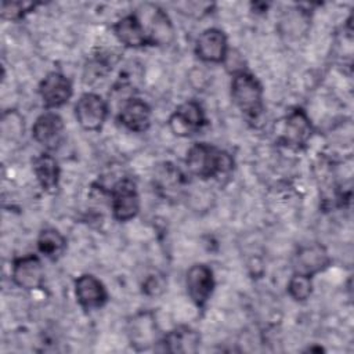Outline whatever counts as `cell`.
Here are the masks:
<instances>
[{"mask_svg":"<svg viewBox=\"0 0 354 354\" xmlns=\"http://www.w3.org/2000/svg\"><path fill=\"white\" fill-rule=\"evenodd\" d=\"M314 134V126L308 113L301 106L292 108L281 120L277 144L290 149H304Z\"/></svg>","mask_w":354,"mask_h":354,"instance_id":"3957f363","label":"cell"},{"mask_svg":"<svg viewBox=\"0 0 354 354\" xmlns=\"http://www.w3.org/2000/svg\"><path fill=\"white\" fill-rule=\"evenodd\" d=\"M112 217L119 223H127L137 217L141 209V199L136 183L123 177L109 189Z\"/></svg>","mask_w":354,"mask_h":354,"instance_id":"277c9868","label":"cell"},{"mask_svg":"<svg viewBox=\"0 0 354 354\" xmlns=\"http://www.w3.org/2000/svg\"><path fill=\"white\" fill-rule=\"evenodd\" d=\"M332 263L328 249L318 242L306 243L299 246L293 254L292 267L293 272L303 274L314 278L317 274L325 271Z\"/></svg>","mask_w":354,"mask_h":354,"instance_id":"7c38bea8","label":"cell"},{"mask_svg":"<svg viewBox=\"0 0 354 354\" xmlns=\"http://www.w3.org/2000/svg\"><path fill=\"white\" fill-rule=\"evenodd\" d=\"M144 7L148 12L147 18L141 22L145 28L151 47L171 44L176 39V30L167 12L155 4H145Z\"/></svg>","mask_w":354,"mask_h":354,"instance_id":"4fadbf2b","label":"cell"},{"mask_svg":"<svg viewBox=\"0 0 354 354\" xmlns=\"http://www.w3.org/2000/svg\"><path fill=\"white\" fill-rule=\"evenodd\" d=\"M127 336L130 346L137 350H148L149 347H155L159 340L156 332V321L151 311L136 314L127 325Z\"/></svg>","mask_w":354,"mask_h":354,"instance_id":"ac0fdd59","label":"cell"},{"mask_svg":"<svg viewBox=\"0 0 354 354\" xmlns=\"http://www.w3.org/2000/svg\"><path fill=\"white\" fill-rule=\"evenodd\" d=\"M37 93L46 111H54L69 102L73 95V84L62 72L53 71L41 79Z\"/></svg>","mask_w":354,"mask_h":354,"instance_id":"ba28073f","label":"cell"},{"mask_svg":"<svg viewBox=\"0 0 354 354\" xmlns=\"http://www.w3.org/2000/svg\"><path fill=\"white\" fill-rule=\"evenodd\" d=\"M216 288L213 270L203 263L192 264L185 272V289L196 308H206Z\"/></svg>","mask_w":354,"mask_h":354,"instance_id":"52a82bcc","label":"cell"},{"mask_svg":"<svg viewBox=\"0 0 354 354\" xmlns=\"http://www.w3.org/2000/svg\"><path fill=\"white\" fill-rule=\"evenodd\" d=\"M66 238L54 227L43 228L36 239L37 252L50 261L59 260L66 250Z\"/></svg>","mask_w":354,"mask_h":354,"instance_id":"ffe728a7","label":"cell"},{"mask_svg":"<svg viewBox=\"0 0 354 354\" xmlns=\"http://www.w3.org/2000/svg\"><path fill=\"white\" fill-rule=\"evenodd\" d=\"M11 279L15 286L24 290H36L44 283V266L39 254L15 257L11 264Z\"/></svg>","mask_w":354,"mask_h":354,"instance_id":"30bf717a","label":"cell"},{"mask_svg":"<svg viewBox=\"0 0 354 354\" xmlns=\"http://www.w3.org/2000/svg\"><path fill=\"white\" fill-rule=\"evenodd\" d=\"M286 292L297 303L307 301L313 295V278L293 272L288 281Z\"/></svg>","mask_w":354,"mask_h":354,"instance_id":"44dd1931","label":"cell"},{"mask_svg":"<svg viewBox=\"0 0 354 354\" xmlns=\"http://www.w3.org/2000/svg\"><path fill=\"white\" fill-rule=\"evenodd\" d=\"M194 53L202 62L224 64L230 53L228 37L218 28H207L196 37Z\"/></svg>","mask_w":354,"mask_h":354,"instance_id":"9c48e42d","label":"cell"},{"mask_svg":"<svg viewBox=\"0 0 354 354\" xmlns=\"http://www.w3.org/2000/svg\"><path fill=\"white\" fill-rule=\"evenodd\" d=\"M24 130H25L24 116L18 111L8 109L3 112L1 131L4 138L10 141H15L24 136Z\"/></svg>","mask_w":354,"mask_h":354,"instance_id":"7402d4cb","label":"cell"},{"mask_svg":"<svg viewBox=\"0 0 354 354\" xmlns=\"http://www.w3.org/2000/svg\"><path fill=\"white\" fill-rule=\"evenodd\" d=\"M65 131V123L61 115L54 111H46L36 118L32 126V138L48 151L58 148Z\"/></svg>","mask_w":354,"mask_h":354,"instance_id":"5bb4252c","label":"cell"},{"mask_svg":"<svg viewBox=\"0 0 354 354\" xmlns=\"http://www.w3.org/2000/svg\"><path fill=\"white\" fill-rule=\"evenodd\" d=\"M116 119L131 133H145L151 127L152 109L147 101L131 97L122 104Z\"/></svg>","mask_w":354,"mask_h":354,"instance_id":"2e32d148","label":"cell"},{"mask_svg":"<svg viewBox=\"0 0 354 354\" xmlns=\"http://www.w3.org/2000/svg\"><path fill=\"white\" fill-rule=\"evenodd\" d=\"M166 279L163 274H149L142 282V293L147 296L162 295L166 289Z\"/></svg>","mask_w":354,"mask_h":354,"instance_id":"cb8c5ba5","label":"cell"},{"mask_svg":"<svg viewBox=\"0 0 354 354\" xmlns=\"http://www.w3.org/2000/svg\"><path fill=\"white\" fill-rule=\"evenodd\" d=\"M205 109L196 100H187L180 104L169 116L167 126L176 137H191L207 126Z\"/></svg>","mask_w":354,"mask_h":354,"instance_id":"5b68a950","label":"cell"},{"mask_svg":"<svg viewBox=\"0 0 354 354\" xmlns=\"http://www.w3.org/2000/svg\"><path fill=\"white\" fill-rule=\"evenodd\" d=\"M40 3L32 1H3L1 3V18L7 21L24 19L28 14L35 11Z\"/></svg>","mask_w":354,"mask_h":354,"instance_id":"603a6c76","label":"cell"},{"mask_svg":"<svg viewBox=\"0 0 354 354\" xmlns=\"http://www.w3.org/2000/svg\"><path fill=\"white\" fill-rule=\"evenodd\" d=\"M199 346V332L188 325H180L162 335L153 350L163 353H196Z\"/></svg>","mask_w":354,"mask_h":354,"instance_id":"9a60e30c","label":"cell"},{"mask_svg":"<svg viewBox=\"0 0 354 354\" xmlns=\"http://www.w3.org/2000/svg\"><path fill=\"white\" fill-rule=\"evenodd\" d=\"M185 166L192 176L212 180L232 171L234 158L230 152L209 142H195L187 151Z\"/></svg>","mask_w":354,"mask_h":354,"instance_id":"6da1fadb","label":"cell"},{"mask_svg":"<svg viewBox=\"0 0 354 354\" xmlns=\"http://www.w3.org/2000/svg\"><path fill=\"white\" fill-rule=\"evenodd\" d=\"M231 100L248 122H259L264 113V88L261 82L246 69H236L231 77Z\"/></svg>","mask_w":354,"mask_h":354,"instance_id":"7a4b0ae2","label":"cell"},{"mask_svg":"<svg viewBox=\"0 0 354 354\" xmlns=\"http://www.w3.org/2000/svg\"><path fill=\"white\" fill-rule=\"evenodd\" d=\"M73 289L79 307L86 313L102 308L109 300L105 285L93 274L79 275L73 282Z\"/></svg>","mask_w":354,"mask_h":354,"instance_id":"8fae6325","label":"cell"},{"mask_svg":"<svg viewBox=\"0 0 354 354\" xmlns=\"http://www.w3.org/2000/svg\"><path fill=\"white\" fill-rule=\"evenodd\" d=\"M32 170L40 188L47 194H55L59 187L61 167L50 152H41L32 160Z\"/></svg>","mask_w":354,"mask_h":354,"instance_id":"d6986e66","label":"cell"},{"mask_svg":"<svg viewBox=\"0 0 354 354\" xmlns=\"http://www.w3.org/2000/svg\"><path fill=\"white\" fill-rule=\"evenodd\" d=\"M75 118L84 131H100L109 115V104L100 94L83 93L75 104Z\"/></svg>","mask_w":354,"mask_h":354,"instance_id":"8992f818","label":"cell"},{"mask_svg":"<svg viewBox=\"0 0 354 354\" xmlns=\"http://www.w3.org/2000/svg\"><path fill=\"white\" fill-rule=\"evenodd\" d=\"M112 32L116 40L127 48L151 47L145 28L137 12H130L119 18L112 25Z\"/></svg>","mask_w":354,"mask_h":354,"instance_id":"e0dca14e","label":"cell"}]
</instances>
